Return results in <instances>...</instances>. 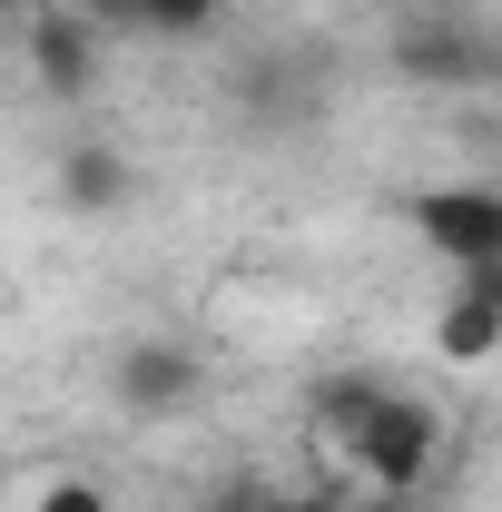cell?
<instances>
[{"label":"cell","instance_id":"4","mask_svg":"<svg viewBox=\"0 0 502 512\" xmlns=\"http://www.w3.org/2000/svg\"><path fill=\"white\" fill-rule=\"evenodd\" d=\"M99 60H109V40H99L79 10H40V20H30V69H40L50 99H89Z\"/></svg>","mask_w":502,"mask_h":512},{"label":"cell","instance_id":"2","mask_svg":"<svg viewBox=\"0 0 502 512\" xmlns=\"http://www.w3.org/2000/svg\"><path fill=\"white\" fill-rule=\"evenodd\" d=\"M424 247L453 266V276H502V197L473 178V188H424Z\"/></svg>","mask_w":502,"mask_h":512},{"label":"cell","instance_id":"6","mask_svg":"<svg viewBox=\"0 0 502 512\" xmlns=\"http://www.w3.org/2000/svg\"><path fill=\"white\" fill-rule=\"evenodd\" d=\"M99 40H197L217 20V0H69Z\"/></svg>","mask_w":502,"mask_h":512},{"label":"cell","instance_id":"1","mask_svg":"<svg viewBox=\"0 0 502 512\" xmlns=\"http://www.w3.org/2000/svg\"><path fill=\"white\" fill-rule=\"evenodd\" d=\"M434 404L424 394H394L375 375H345L315 394V453H325V483L355 493V503H404L424 473H434Z\"/></svg>","mask_w":502,"mask_h":512},{"label":"cell","instance_id":"7","mask_svg":"<svg viewBox=\"0 0 502 512\" xmlns=\"http://www.w3.org/2000/svg\"><path fill=\"white\" fill-rule=\"evenodd\" d=\"M60 178H69V207H119V197H128V158H119V148H69V158H60Z\"/></svg>","mask_w":502,"mask_h":512},{"label":"cell","instance_id":"8","mask_svg":"<svg viewBox=\"0 0 502 512\" xmlns=\"http://www.w3.org/2000/svg\"><path fill=\"white\" fill-rule=\"evenodd\" d=\"M30 512H119V503H109V483H89V473H50V483H30Z\"/></svg>","mask_w":502,"mask_h":512},{"label":"cell","instance_id":"5","mask_svg":"<svg viewBox=\"0 0 502 512\" xmlns=\"http://www.w3.org/2000/svg\"><path fill=\"white\" fill-rule=\"evenodd\" d=\"M493 345H502V276H463L434 316V355L443 365H483Z\"/></svg>","mask_w":502,"mask_h":512},{"label":"cell","instance_id":"3","mask_svg":"<svg viewBox=\"0 0 502 512\" xmlns=\"http://www.w3.org/2000/svg\"><path fill=\"white\" fill-rule=\"evenodd\" d=\"M109 384H119V414L158 424V414H188V394H197V355L148 335V345H128V355H119V375H109Z\"/></svg>","mask_w":502,"mask_h":512}]
</instances>
